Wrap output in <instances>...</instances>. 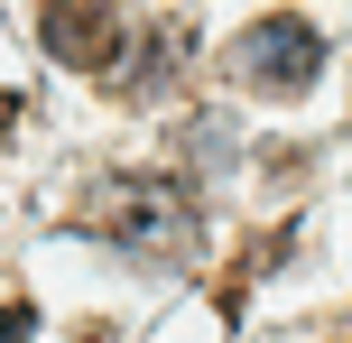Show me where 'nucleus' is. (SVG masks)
<instances>
[{
  "label": "nucleus",
  "mask_w": 352,
  "mask_h": 343,
  "mask_svg": "<svg viewBox=\"0 0 352 343\" xmlns=\"http://www.w3.org/2000/svg\"><path fill=\"white\" fill-rule=\"evenodd\" d=\"M241 74L260 93H306L324 74V37H316V19H297V10H269L260 28L241 37Z\"/></svg>",
  "instance_id": "f03ea898"
},
{
  "label": "nucleus",
  "mask_w": 352,
  "mask_h": 343,
  "mask_svg": "<svg viewBox=\"0 0 352 343\" xmlns=\"http://www.w3.org/2000/svg\"><path fill=\"white\" fill-rule=\"evenodd\" d=\"M84 223L102 241H121V251H140V260H167V251L195 241V204H186L176 177H102L93 204H84Z\"/></svg>",
  "instance_id": "f257e3e1"
},
{
  "label": "nucleus",
  "mask_w": 352,
  "mask_h": 343,
  "mask_svg": "<svg viewBox=\"0 0 352 343\" xmlns=\"http://www.w3.org/2000/svg\"><path fill=\"white\" fill-rule=\"evenodd\" d=\"M28 334H37V316H28V307H0V343H28Z\"/></svg>",
  "instance_id": "20e7f679"
},
{
  "label": "nucleus",
  "mask_w": 352,
  "mask_h": 343,
  "mask_svg": "<svg viewBox=\"0 0 352 343\" xmlns=\"http://www.w3.org/2000/svg\"><path fill=\"white\" fill-rule=\"evenodd\" d=\"M37 37H47V56H65V65H111V56H121L111 0H47V10H37Z\"/></svg>",
  "instance_id": "7ed1b4c3"
},
{
  "label": "nucleus",
  "mask_w": 352,
  "mask_h": 343,
  "mask_svg": "<svg viewBox=\"0 0 352 343\" xmlns=\"http://www.w3.org/2000/svg\"><path fill=\"white\" fill-rule=\"evenodd\" d=\"M334 343H352V325H343V334H334Z\"/></svg>",
  "instance_id": "39448f33"
}]
</instances>
